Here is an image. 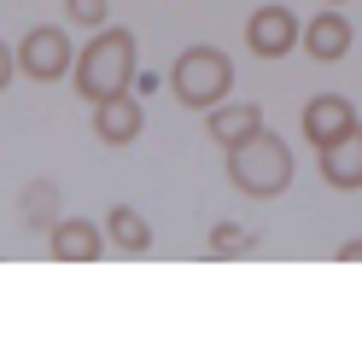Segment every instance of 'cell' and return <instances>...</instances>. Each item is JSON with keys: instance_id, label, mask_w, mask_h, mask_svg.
I'll use <instances>...</instances> for the list:
<instances>
[{"instance_id": "cell-1", "label": "cell", "mask_w": 362, "mask_h": 362, "mask_svg": "<svg viewBox=\"0 0 362 362\" xmlns=\"http://www.w3.org/2000/svg\"><path fill=\"white\" fill-rule=\"evenodd\" d=\"M71 82H76V94L88 105L129 94V82H134V35L129 30H94V41L76 53Z\"/></svg>"}, {"instance_id": "cell-2", "label": "cell", "mask_w": 362, "mask_h": 362, "mask_svg": "<svg viewBox=\"0 0 362 362\" xmlns=\"http://www.w3.org/2000/svg\"><path fill=\"white\" fill-rule=\"evenodd\" d=\"M228 181L240 193H252V199H275V193H286L292 187V152H286V141L281 134H252L245 146H234L228 152Z\"/></svg>"}, {"instance_id": "cell-3", "label": "cell", "mask_w": 362, "mask_h": 362, "mask_svg": "<svg viewBox=\"0 0 362 362\" xmlns=\"http://www.w3.org/2000/svg\"><path fill=\"white\" fill-rule=\"evenodd\" d=\"M170 88H175V100L187 111H216L228 100V88H234V64L216 47H187L175 59V71H170Z\"/></svg>"}, {"instance_id": "cell-4", "label": "cell", "mask_w": 362, "mask_h": 362, "mask_svg": "<svg viewBox=\"0 0 362 362\" xmlns=\"http://www.w3.org/2000/svg\"><path fill=\"white\" fill-rule=\"evenodd\" d=\"M18 71L35 82H59L64 71H76V47L59 24H35L24 41H18Z\"/></svg>"}, {"instance_id": "cell-5", "label": "cell", "mask_w": 362, "mask_h": 362, "mask_svg": "<svg viewBox=\"0 0 362 362\" xmlns=\"http://www.w3.org/2000/svg\"><path fill=\"white\" fill-rule=\"evenodd\" d=\"M298 129H304V141H310L315 152H327V146H339V141H351V134L362 129V117H356V105H351L345 94H315V100L304 105Z\"/></svg>"}, {"instance_id": "cell-6", "label": "cell", "mask_w": 362, "mask_h": 362, "mask_svg": "<svg viewBox=\"0 0 362 362\" xmlns=\"http://www.w3.org/2000/svg\"><path fill=\"white\" fill-rule=\"evenodd\" d=\"M298 41H304L298 12H286V6H257L252 24H245V47H252L257 59H286Z\"/></svg>"}, {"instance_id": "cell-7", "label": "cell", "mask_w": 362, "mask_h": 362, "mask_svg": "<svg viewBox=\"0 0 362 362\" xmlns=\"http://www.w3.org/2000/svg\"><path fill=\"white\" fill-rule=\"evenodd\" d=\"M47 245H53L59 263H94V257H105V222L59 216V228L47 234Z\"/></svg>"}, {"instance_id": "cell-8", "label": "cell", "mask_w": 362, "mask_h": 362, "mask_svg": "<svg viewBox=\"0 0 362 362\" xmlns=\"http://www.w3.org/2000/svg\"><path fill=\"white\" fill-rule=\"evenodd\" d=\"M141 129H146V111L134 94H117V100H100L94 105V134L105 146H129V141H141Z\"/></svg>"}, {"instance_id": "cell-9", "label": "cell", "mask_w": 362, "mask_h": 362, "mask_svg": "<svg viewBox=\"0 0 362 362\" xmlns=\"http://www.w3.org/2000/svg\"><path fill=\"white\" fill-rule=\"evenodd\" d=\"M298 47H304L315 64L345 59V53H351V24H345V12H315L310 24H304V41H298Z\"/></svg>"}, {"instance_id": "cell-10", "label": "cell", "mask_w": 362, "mask_h": 362, "mask_svg": "<svg viewBox=\"0 0 362 362\" xmlns=\"http://www.w3.org/2000/svg\"><path fill=\"white\" fill-rule=\"evenodd\" d=\"M205 129H211V141L222 152H234V146L252 141V134H263V105H228V100H222L205 117Z\"/></svg>"}, {"instance_id": "cell-11", "label": "cell", "mask_w": 362, "mask_h": 362, "mask_svg": "<svg viewBox=\"0 0 362 362\" xmlns=\"http://www.w3.org/2000/svg\"><path fill=\"white\" fill-rule=\"evenodd\" d=\"M105 240L117 257H146L152 252V222L134 211V205H111L105 211Z\"/></svg>"}, {"instance_id": "cell-12", "label": "cell", "mask_w": 362, "mask_h": 362, "mask_svg": "<svg viewBox=\"0 0 362 362\" xmlns=\"http://www.w3.org/2000/svg\"><path fill=\"white\" fill-rule=\"evenodd\" d=\"M322 175H327V187H339V193L362 187V129L351 134V141H339V146L322 152Z\"/></svg>"}, {"instance_id": "cell-13", "label": "cell", "mask_w": 362, "mask_h": 362, "mask_svg": "<svg viewBox=\"0 0 362 362\" xmlns=\"http://www.w3.org/2000/svg\"><path fill=\"white\" fill-rule=\"evenodd\" d=\"M18 205H24V222H30V228H41V234L59 228V187H53V181H30Z\"/></svg>"}, {"instance_id": "cell-14", "label": "cell", "mask_w": 362, "mask_h": 362, "mask_svg": "<svg viewBox=\"0 0 362 362\" xmlns=\"http://www.w3.org/2000/svg\"><path fill=\"white\" fill-rule=\"evenodd\" d=\"M205 252H211V257H252V252H257V234L240 228V222H216Z\"/></svg>"}, {"instance_id": "cell-15", "label": "cell", "mask_w": 362, "mask_h": 362, "mask_svg": "<svg viewBox=\"0 0 362 362\" xmlns=\"http://www.w3.org/2000/svg\"><path fill=\"white\" fill-rule=\"evenodd\" d=\"M64 18L71 24H88V30H105V0H64Z\"/></svg>"}, {"instance_id": "cell-16", "label": "cell", "mask_w": 362, "mask_h": 362, "mask_svg": "<svg viewBox=\"0 0 362 362\" xmlns=\"http://www.w3.org/2000/svg\"><path fill=\"white\" fill-rule=\"evenodd\" d=\"M12 71H18V59H12V47H6V41H0V88L12 82Z\"/></svg>"}, {"instance_id": "cell-17", "label": "cell", "mask_w": 362, "mask_h": 362, "mask_svg": "<svg viewBox=\"0 0 362 362\" xmlns=\"http://www.w3.org/2000/svg\"><path fill=\"white\" fill-rule=\"evenodd\" d=\"M339 263H362V240H345V245H339Z\"/></svg>"}, {"instance_id": "cell-18", "label": "cell", "mask_w": 362, "mask_h": 362, "mask_svg": "<svg viewBox=\"0 0 362 362\" xmlns=\"http://www.w3.org/2000/svg\"><path fill=\"white\" fill-rule=\"evenodd\" d=\"M333 6H339V0H333Z\"/></svg>"}]
</instances>
